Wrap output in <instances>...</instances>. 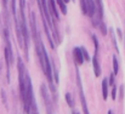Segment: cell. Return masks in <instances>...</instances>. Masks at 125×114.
Returning a JSON list of instances; mask_svg holds the SVG:
<instances>
[{
    "instance_id": "1",
    "label": "cell",
    "mask_w": 125,
    "mask_h": 114,
    "mask_svg": "<svg viewBox=\"0 0 125 114\" xmlns=\"http://www.w3.org/2000/svg\"><path fill=\"white\" fill-rule=\"evenodd\" d=\"M38 53H39V60H40V63H42V66L44 73H45V75L47 76L49 81L52 83V71H51V64H50L49 57H47V55H46V51H45L42 44L38 46Z\"/></svg>"
},
{
    "instance_id": "2",
    "label": "cell",
    "mask_w": 125,
    "mask_h": 114,
    "mask_svg": "<svg viewBox=\"0 0 125 114\" xmlns=\"http://www.w3.org/2000/svg\"><path fill=\"white\" fill-rule=\"evenodd\" d=\"M82 9H83L84 13H87L89 16H94L95 10H96L92 0H83L82 1Z\"/></svg>"
},
{
    "instance_id": "7",
    "label": "cell",
    "mask_w": 125,
    "mask_h": 114,
    "mask_svg": "<svg viewBox=\"0 0 125 114\" xmlns=\"http://www.w3.org/2000/svg\"><path fill=\"white\" fill-rule=\"evenodd\" d=\"M57 2H58V5H60V9H61L62 13H63V15H66V13H67V9H66L64 1H63V0H57Z\"/></svg>"
},
{
    "instance_id": "4",
    "label": "cell",
    "mask_w": 125,
    "mask_h": 114,
    "mask_svg": "<svg viewBox=\"0 0 125 114\" xmlns=\"http://www.w3.org/2000/svg\"><path fill=\"white\" fill-rule=\"evenodd\" d=\"M78 83H79V91H80V98H82V103H83L84 113H85V114H89V112H87V107H86V102H85V97H84V93H83V87H82V83L79 81V79H78Z\"/></svg>"
},
{
    "instance_id": "14",
    "label": "cell",
    "mask_w": 125,
    "mask_h": 114,
    "mask_svg": "<svg viewBox=\"0 0 125 114\" xmlns=\"http://www.w3.org/2000/svg\"><path fill=\"white\" fill-rule=\"evenodd\" d=\"M63 1H64V2H68V1H69V0H63Z\"/></svg>"
},
{
    "instance_id": "6",
    "label": "cell",
    "mask_w": 125,
    "mask_h": 114,
    "mask_svg": "<svg viewBox=\"0 0 125 114\" xmlns=\"http://www.w3.org/2000/svg\"><path fill=\"white\" fill-rule=\"evenodd\" d=\"M49 5H50V10H51V12L53 13V16H55L56 18H58V13H57V10H56V7H55L53 0H49Z\"/></svg>"
},
{
    "instance_id": "5",
    "label": "cell",
    "mask_w": 125,
    "mask_h": 114,
    "mask_svg": "<svg viewBox=\"0 0 125 114\" xmlns=\"http://www.w3.org/2000/svg\"><path fill=\"white\" fill-rule=\"evenodd\" d=\"M102 93H103V98L107 100V97H108V85H107V79H103V81H102Z\"/></svg>"
},
{
    "instance_id": "12",
    "label": "cell",
    "mask_w": 125,
    "mask_h": 114,
    "mask_svg": "<svg viewBox=\"0 0 125 114\" xmlns=\"http://www.w3.org/2000/svg\"><path fill=\"white\" fill-rule=\"evenodd\" d=\"M96 1H97V2H98V4H101V0H96Z\"/></svg>"
},
{
    "instance_id": "10",
    "label": "cell",
    "mask_w": 125,
    "mask_h": 114,
    "mask_svg": "<svg viewBox=\"0 0 125 114\" xmlns=\"http://www.w3.org/2000/svg\"><path fill=\"white\" fill-rule=\"evenodd\" d=\"M82 50H83V55H84V58H85V60H89L90 57H89V55H87V52L85 51V49H83V47H82Z\"/></svg>"
},
{
    "instance_id": "13",
    "label": "cell",
    "mask_w": 125,
    "mask_h": 114,
    "mask_svg": "<svg viewBox=\"0 0 125 114\" xmlns=\"http://www.w3.org/2000/svg\"><path fill=\"white\" fill-rule=\"evenodd\" d=\"M108 114H113V113H112V111H109V112H108Z\"/></svg>"
},
{
    "instance_id": "8",
    "label": "cell",
    "mask_w": 125,
    "mask_h": 114,
    "mask_svg": "<svg viewBox=\"0 0 125 114\" xmlns=\"http://www.w3.org/2000/svg\"><path fill=\"white\" fill-rule=\"evenodd\" d=\"M113 67H114V74H118L119 67H118V61H117L115 57H113Z\"/></svg>"
},
{
    "instance_id": "3",
    "label": "cell",
    "mask_w": 125,
    "mask_h": 114,
    "mask_svg": "<svg viewBox=\"0 0 125 114\" xmlns=\"http://www.w3.org/2000/svg\"><path fill=\"white\" fill-rule=\"evenodd\" d=\"M73 55H74V60L78 64H82L84 61V55H83V50L82 47H75L74 51H73Z\"/></svg>"
},
{
    "instance_id": "11",
    "label": "cell",
    "mask_w": 125,
    "mask_h": 114,
    "mask_svg": "<svg viewBox=\"0 0 125 114\" xmlns=\"http://www.w3.org/2000/svg\"><path fill=\"white\" fill-rule=\"evenodd\" d=\"M112 98L115 100V86H113V90H112Z\"/></svg>"
},
{
    "instance_id": "15",
    "label": "cell",
    "mask_w": 125,
    "mask_h": 114,
    "mask_svg": "<svg viewBox=\"0 0 125 114\" xmlns=\"http://www.w3.org/2000/svg\"><path fill=\"white\" fill-rule=\"evenodd\" d=\"M4 2H6V0H4Z\"/></svg>"
},
{
    "instance_id": "16",
    "label": "cell",
    "mask_w": 125,
    "mask_h": 114,
    "mask_svg": "<svg viewBox=\"0 0 125 114\" xmlns=\"http://www.w3.org/2000/svg\"><path fill=\"white\" fill-rule=\"evenodd\" d=\"M74 114H78V113H74Z\"/></svg>"
},
{
    "instance_id": "9",
    "label": "cell",
    "mask_w": 125,
    "mask_h": 114,
    "mask_svg": "<svg viewBox=\"0 0 125 114\" xmlns=\"http://www.w3.org/2000/svg\"><path fill=\"white\" fill-rule=\"evenodd\" d=\"M66 100H67L68 104H69L71 107H73V100H72V97H71V93H66Z\"/></svg>"
}]
</instances>
